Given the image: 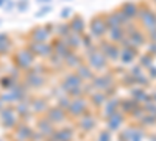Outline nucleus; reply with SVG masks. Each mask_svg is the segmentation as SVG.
Returning <instances> with one entry per match:
<instances>
[{
  "label": "nucleus",
  "mask_w": 156,
  "mask_h": 141,
  "mask_svg": "<svg viewBox=\"0 0 156 141\" xmlns=\"http://www.w3.org/2000/svg\"><path fill=\"white\" fill-rule=\"evenodd\" d=\"M33 60H34V54L27 47V49H22V50H17L16 55H14V63L16 66L22 71H27L31 68L33 65Z\"/></svg>",
  "instance_id": "obj_1"
},
{
  "label": "nucleus",
  "mask_w": 156,
  "mask_h": 141,
  "mask_svg": "<svg viewBox=\"0 0 156 141\" xmlns=\"http://www.w3.org/2000/svg\"><path fill=\"white\" fill-rule=\"evenodd\" d=\"M106 20H103L101 17H94L90 20V33L92 36H101L106 32Z\"/></svg>",
  "instance_id": "obj_2"
},
{
  "label": "nucleus",
  "mask_w": 156,
  "mask_h": 141,
  "mask_svg": "<svg viewBox=\"0 0 156 141\" xmlns=\"http://www.w3.org/2000/svg\"><path fill=\"white\" fill-rule=\"evenodd\" d=\"M48 32L50 30H47V27H37L33 32H30V38H31L33 43H45Z\"/></svg>",
  "instance_id": "obj_3"
},
{
  "label": "nucleus",
  "mask_w": 156,
  "mask_h": 141,
  "mask_svg": "<svg viewBox=\"0 0 156 141\" xmlns=\"http://www.w3.org/2000/svg\"><path fill=\"white\" fill-rule=\"evenodd\" d=\"M120 14L123 17H126V19L136 17L137 16V6H136V3H125L122 6V13H120Z\"/></svg>",
  "instance_id": "obj_4"
},
{
  "label": "nucleus",
  "mask_w": 156,
  "mask_h": 141,
  "mask_svg": "<svg viewBox=\"0 0 156 141\" xmlns=\"http://www.w3.org/2000/svg\"><path fill=\"white\" fill-rule=\"evenodd\" d=\"M11 49V41L6 33H0V54H6Z\"/></svg>",
  "instance_id": "obj_5"
},
{
  "label": "nucleus",
  "mask_w": 156,
  "mask_h": 141,
  "mask_svg": "<svg viewBox=\"0 0 156 141\" xmlns=\"http://www.w3.org/2000/svg\"><path fill=\"white\" fill-rule=\"evenodd\" d=\"M70 30L73 32V33H76V35H80V33H83V28H84V24H83V20L80 19V17H75L72 22H70Z\"/></svg>",
  "instance_id": "obj_6"
},
{
  "label": "nucleus",
  "mask_w": 156,
  "mask_h": 141,
  "mask_svg": "<svg viewBox=\"0 0 156 141\" xmlns=\"http://www.w3.org/2000/svg\"><path fill=\"white\" fill-rule=\"evenodd\" d=\"M2 121L5 125H12V110L11 108H6V110H2Z\"/></svg>",
  "instance_id": "obj_7"
},
{
  "label": "nucleus",
  "mask_w": 156,
  "mask_h": 141,
  "mask_svg": "<svg viewBox=\"0 0 156 141\" xmlns=\"http://www.w3.org/2000/svg\"><path fill=\"white\" fill-rule=\"evenodd\" d=\"M90 63H92V66H95V68H101L105 65V58L101 57V54H94L90 57Z\"/></svg>",
  "instance_id": "obj_8"
},
{
  "label": "nucleus",
  "mask_w": 156,
  "mask_h": 141,
  "mask_svg": "<svg viewBox=\"0 0 156 141\" xmlns=\"http://www.w3.org/2000/svg\"><path fill=\"white\" fill-rule=\"evenodd\" d=\"M0 85H2L3 88H12L14 86V79H12V77H2V79H0Z\"/></svg>",
  "instance_id": "obj_9"
},
{
  "label": "nucleus",
  "mask_w": 156,
  "mask_h": 141,
  "mask_svg": "<svg viewBox=\"0 0 156 141\" xmlns=\"http://www.w3.org/2000/svg\"><path fill=\"white\" fill-rule=\"evenodd\" d=\"M28 83H30L31 86H39V85H42V83H44V80H42V77L33 75V74H31V77H28Z\"/></svg>",
  "instance_id": "obj_10"
},
{
  "label": "nucleus",
  "mask_w": 156,
  "mask_h": 141,
  "mask_svg": "<svg viewBox=\"0 0 156 141\" xmlns=\"http://www.w3.org/2000/svg\"><path fill=\"white\" fill-rule=\"evenodd\" d=\"M134 50L133 49H126V50H123V55H122V60L123 61H131L133 58H134Z\"/></svg>",
  "instance_id": "obj_11"
},
{
  "label": "nucleus",
  "mask_w": 156,
  "mask_h": 141,
  "mask_svg": "<svg viewBox=\"0 0 156 141\" xmlns=\"http://www.w3.org/2000/svg\"><path fill=\"white\" fill-rule=\"evenodd\" d=\"M17 9H19V11H25V9H27V2H20V3H17Z\"/></svg>",
  "instance_id": "obj_12"
},
{
  "label": "nucleus",
  "mask_w": 156,
  "mask_h": 141,
  "mask_svg": "<svg viewBox=\"0 0 156 141\" xmlns=\"http://www.w3.org/2000/svg\"><path fill=\"white\" fill-rule=\"evenodd\" d=\"M50 11V6H45V8H42L41 11L37 13V16H41V14H45V13H48Z\"/></svg>",
  "instance_id": "obj_13"
},
{
  "label": "nucleus",
  "mask_w": 156,
  "mask_h": 141,
  "mask_svg": "<svg viewBox=\"0 0 156 141\" xmlns=\"http://www.w3.org/2000/svg\"><path fill=\"white\" fill-rule=\"evenodd\" d=\"M5 5H6V6H5V9H6V11H9V9H12V6H14V3H12V2H6Z\"/></svg>",
  "instance_id": "obj_14"
},
{
  "label": "nucleus",
  "mask_w": 156,
  "mask_h": 141,
  "mask_svg": "<svg viewBox=\"0 0 156 141\" xmlns=\"http://www.w3.org/2000/svg\"><path fill=\"white\" fill-rule=\"evenodd\" d=\"M3 3H5V0H0V6H3Z\"/></svg>",
  "instance_id": "obj_15"
},
{
  "label": "nucleus",
  "mask_w": 156,
  "mask_h": 141,
  "mask_svg": "<svg viewBox=\"0 0 156 141\" xmlns=\"http://www.w3.org/2000/svg\"><path fill=\"white\" fill-rule=\"evenodd\" d=\"M0 110H2V99H0Z\"/></svg>",
  "instance_id": "obj_16"
},
{
  "label": "nucleus",
  "mask_w": 156,
  "mask_h": 141,
  "mask_svg": "<svg viewBox=\"0 0 156 141\" xmlns=\"http://www.w3.org/2000/svg\"><path fill=\"white\" fill-rule=\"evenodd\" d=\"M154 2H156V0H154Z\"/></svg>",
  "instance_id": "obj_17"
}]
</instances>
